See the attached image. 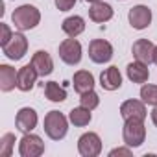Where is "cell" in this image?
<instances>
[{"instance_id": "cell-15", "label": "cell", "mask_w": 157, "mask_h": 157, "mask_svg": "<svg viewBox=\"0 0 157 157\" xmlns=\"http://www.w3.org/2000/svg\"><path fill=\"white\" fill-rule=\"evenodd\" d=\"M32 65L37 70V74L43 76V78L44 76H50L54 72V59H52V56L46 50H37L32 56Z\"/></svg>"}, {"instance_id": "cell-13", "label": "cell", "mask_w": 157, "mask_h": 157, "mask_svg": "<svg viewBox=\"0 0 157 157\" xmlns=\"http://www.w3.org/2000/svg\"><path fill=\"white\" fill-rule=\"evenodd\" d=\"M100 85L105 91H117V89L122 87V74H120L118 67L111 65V67H107V68L102 70V74H100Z\"/></svg>"}, {"instance_id": "cell-14", "label": "cell", "mask_w": 157, "mask_h": 157, "mask_svg": "<svg viewBox=\"0 0 157 157\" xmlns=\"http://www.w3.org/2000/svg\"><path fill=\"white\" fill-rule=\"evenodd\" d=\"M37 70L33 68V65H24L22 68H19L17 72V89L22 91V93H28L33 89L35 82H37Z\"/></svg>"}, {"instance_id": "cell-7", "label": "cell", "mask_w": 157, "mask_h": 157, "mask_svg": "<svg viewBox=\"0 0 157 157\" xmlns=\"http://www.w3.org/2000/svg\"><path fill=\"white\" fill-rule=\"evenodd\" d=\"M2 50H4V56H6L8 59H11V61L22 59V57L26 56V52H28V39H26V35H24L22 32L13 33L11 41H10L6 46H2Z\"/></svg>"}, {"instance_id": "cell-8", "label": "cell", "mask_w": 157, "mask_h": 157, "mask_svg": "<svg viewBox=\"0 0 157 157\" xmlns=\"http://www.w3.org/2000/svg\"><path fill=\"white\" fill-rule=\"evenodd\" d=\"M89 57L93 63L104 65L113 57V44L105 39H93L89 43Z\"/></svg>"}, {"instance_id": "cell-19", "label": "cell", "mask_w": 157, "mask_h": 157, "mask_svg": "<svg viewBox=\"0 0 157 157\" xmlns=\"http://www.w3.org/2000/svg\"><path fill=\"white\" fill-rule=\"evenodd\" d=\"M61 30L68 35V37H78L85 32V19L80 17V15H72V17H67L63 22H61Z\"/></svg>"}, {"instance_id": "cell-28", "label": "cell", "mask_w": 157, "mask_h": 157, "mask_svg": "<svg viewBox=\"0 0 157 157\" xmlns=\"http://www.w3.org/2000/svg\"><path fill=\"white\" fill-rule=\"evenodd\" d=\"M117 155H131V148L128 146V148H115V150H111L109 151V157H117Z\"/></svg>"}, {"instance_id": "cell-25", "label": "cell", "mask_w": 157, "mask_h": 157, "mask_svg": "<svg viewBox=\"0 0 157 157\" xmlns=\"http://www.w3.org/2000/svg\"><path fill=\"white\" fill-rule=\"evenodd\" d=\"M15 146V135L13 133H4L0 139V157H10Z\"/></svg>"}, {"instance_id": "cell-10", "label": "cell", "mask_w": 157, "mask_h": 157, "mask_svg": "<svg viewBox=\"0 0 157 157\" xmlns=\"http://www.w3.org/2000/svg\"><path fill=\"white\" fill-rule=\"evenodd\" d=\"M37 122H39V117L33 107H22L15 117V126L21 133H32L37 128Z\"/></svg>"}, {"instance_id": "cell-4", "label": "cell", "mask_w": 157, "mask_h": 157, "mask_svg": "<svg viewBox=\"0 0 157 157\" xmlns=\"http://www.w3.org/2000/svg\"><path fill=\"white\" fill-rule=\"evenodd\" d=\"M82 56H83V48L80 44V41H78L76 37H68L65 39L61 44H59V57L63 63L74 67L82 61Z\"/></svg>"}, {"instance_id": "cell-9", "label": "cell", "mask_w": 157, "mask_h": 157, "mask_svg": "<svg viewBox=\"0 0 157 157\" xmlns=\"http://www.w3.org/2000/svg\"><path fill=\"white\" fill-rule=\"evenodd\" d=\"M128 21L131 24V28L135 30H146L151 24V10L148 6H133L128 13Z\"/></svg>"}, {"instance_id": "cell-26", "label": "cell", "mask_w": 157, "mask_h": 157, "mask_svg": "<svg viewBox=\"0 0 157 157\" xmlns=\"http://www.w3.org/2000/svg\"><path fill=\"white\" fill-rule=\"evenodd\" d=\"M11 37H13L11 28H10L6 22H2V24H0V46H6V44L11 41Z\"/></svg>"}, {"instance_id": "cell-24", "label": "cell", "mask_w": 157, "mask_h": 157, "mask_svg": "<svg viewBox=\"0 0 157 157\" xmlns=\"http://www.w3.org/2000/svg\"><path fill=\"white\" fill-rule=\"evenodd\" d=\"M80 105H83V107H87V109H96L98 105H100V96L94 93V89L93 91H87V93H83V94H80Z\"/></svg>"}, {"instance_id": "cell-22", "label": "cell", "mask_w": 157, "mask_h": 157, "mask_svg": "<svg viewBox=\"0 0 157 157\" xmlns=\"http://www.w3.org/2000/svg\"><path fill=\"white\" fill-rule=\"evenodd\" d=\"M44 96L50 102L59 104V102H65L67 100V91L57 82H48V83H44Z\"/></svg>"}, {"instance_id": "cell-16", "label": "cell", "mask_w": 157, "mask_h": 157, "mask_svg": "<svg viewBox=\"0 0 157 157\" xmlns=\"http://www.w3.org/2000/svg\"><path fill=\"white\" fill-rule=\"evenodd\" d=\"M150 65L142 63V61H133L128 65L126 68V74H128V80L133 82V83H146L148 78H150V70H148Z\"/></svg>"}, {"instance_id": "cell-17", "label": "cell", "mask_w": 157, "mask_h": 157, "mask_svg": "<svg viewBox=\"0 0 157 157\" xmlns=\"http://www.w3.org/2000/svg\"><path fill=\"white\" fill-rule=\"evenodd\" d=\"M72 85H74V91L78 94L93 91L94 89V76L89 70H78L74 74V78H72Z\"/></svg>"}, {"instance_id": "cell-27", "label": "cell", "mask_w": 157, "mask_h": 157, "mask_svg": "<svg viewBox=\"0 0 157 157\" xmlns=\"http://www.w3.org/2000/svg\"><path fill=\"white\" fill-rule=\"evenodd\" d=\"M76 4V0H56V8L59 11H70Z\"/></svg>"}, {"instance_id": "cell-6", "label": "cell", "mask_w": 157, "mask_h": 157, "mask_svg": "<svg viewBox=\"0 0 157 157\" xmlns=\"http://www.w3.org/2000/svg\"><path fill=\"white\" fill-rule=\"evenodd\" d=\"M44 153V142L35 133H24L19 142V155L21 157H39Z\"/></svg>"}, {"instance_id": "cell-29", "label": "cell", "mask_w": 157, "mask_h": 157, "mask_svg": "<svg viewBox=\"0 0 157 157\" xmlns=\"http://www.w3.org/2000/svg\"><path fill=\"white\" fill-rule=\"evenodd\" d=\"M150 117H151V122H153V126L157 128V105H153V109H151Z\"/></svg>"}, {"instance_id": "cell-23", "label": "cell", "mask_w": 157, "mask_h": 157, "mask_svg": "<svg viewBox=\"0 0 157 157\" xmlns=\"http://www.w3.org/2000/svg\"><path fill=\"white\" fill-rule=\"evenodd\" d=\"M140 100L148 105H157V85L142 83L140 87Z\"/></svg>"}, {"instance_id": "cell-11", "label": "cell", "mask_w": 157, "mask_h": 157, "mask_svg": "<svg viewBox=\"0 0 157 157\" xmlns=\"http://www.w3.org/2000/svg\"><path fill=\"white\" fill-rule=\"evenodd\" d=\"M131 52H133V57L137 61H142L146 65H151L153 63V54H155V44L151 41H148V39H137L133 43Z\"/></svg>"}, {"instance_id": "cell-20", "label": "cell", "mask_w": 157, "mask_h": 157, "mask_svg": "<svg viewBox=\"0 0 157 157\" xmlns=\"http://www.w3.org/2000/svg\"><path fill=\"white\" fill-rule=\"evenodd\" d=\"M89 19L93 22H98V24L107 22L113 19V8L105 2H96L89 8Z\"/></svg>"}, {"instance_id": "cell-3", "label": "cell", "mask_w": 157, "mask_h": 157, "mask_svg": "<svg viewBox=\"0 0 157 157\" xmlns=\"http://www.w3.org/2000/svg\"><path fill=\"white\" fill-rule=\"evenodd\" d=\"M122 139H124V144L129 146V148H139V146H142V142L146 140L144 120H139V118H128V120H124Z\"/></svg>"}, {"instance_id": "cell-21", "label": "cell", "mask_w": 157, "mask_h": 157, "mask_svg": "<svg viewBox=\"0 0 157 157\" xmlns=\"http://www.w3.org/2000/svg\"><path fill=\"white\" fill-rule=\"evenodd\" d=\"M68 120L70 124H74L76 128H85L89 126V122L93 120V115H91V109L80 105V107H74L70 113H68Z\"/></svg>"}, {"instance_id": "cell-12", "label": "cell", "mask_w": 157, "mask_h": 157, "mask_svg": "<svg viewBox=\"0 0 157 157\" xmlns=\"http://www.w3.org/2000/svg\"><path fill=\"white\" fill-rule=\"evenodd\" d=\"M120 115L124 120L128 118H139V120H144L148 117V111H146V104L142 100H126L122 102L120 105Z\"/></svg>"}, {"instance_id": "cell-5", "label": "cell", "mask_w": 157, "mask_h": 157, "mask_svg": "<svg viewBox=\"0 0 157 157\" xmlns=\"http://www.w3.org/2000/svg\"><path fill=\"white\" fill-rule=\"evenodd\" d=\"M78 151L82 157H98L102 153V139L94 131H87L78 139Z\"/></svg>"}, {"instance_id": "cell-30", "label": "cell", "mask_w": 157, "mask_h": 157, "mask_svg": "<svg viewBox=\"0 0 157 157\" xmlns=\"http://www.w3.org/2000/svg\"><path fill=\"white\" fill-rule=\"evenodd\" d=\"M153 63L157 65V46H155V54H153Z\"/></svg>"}, {"instance_id": "cell-1", "label": "cell", "mask_w": 157, "mask_h": 157, "mask_svg": "<svg viewBox=\"0 0 157 157\" xmlns=\"http://www.w3.org/2000/svg\"><path fill=\"white\" fill-rule=\"evenodd\" d=\"M11 21L19 32H28L37 28V24L41 22V11L32 4H22L15 8V11L11 13Z\"/></svg>"}, {"instance_id": "cell-31", "label": "cell", "mask_w": 157, "mask_h": 157, "mask_svg": "<svg viewBox=\"0 0 157 157\" xmlns=\"http://www.w3.org/2000/svg\"><path fill=\"white\" fill-rule=\"evenodd\" d=\"M85 2H91V4H96V2H104V0H85Z\"/></svg>"}, {"instance_id": "cell-18", "label": "cell", "mask_w": 157, "mask_h": 157, "mask_svg": "<svg viewBox=\"0 0 157 157\" xmlns=\"http://www.w3.org/2000/svg\"><path fill=\"white\" fill-rule=\"evenodd\" d=\"M17 72L10 65H0V91L10 93L17 87Z\"/></svg>"}, {"instance_id": "cell-2", "label": "cell", "mask_w": 157, "mask_h": 157, "mask_svg": "<svg viewBox=\"0 0 157 157\" xmlns=\"http://www.w3.org/2000/svg\"><path fill=\"white\" fill-rule=\"evenodd\" d=\"M68 118L59 113V111H48L46 117H44V122H43V128H44V133L52 139V140H61L65 139L67 131H68Z\"/></svg>"}]
</instances>
